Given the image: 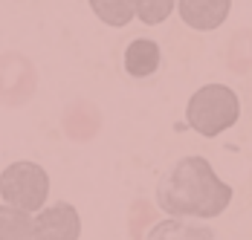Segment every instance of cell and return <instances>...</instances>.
<instances>
[{
  "label": "cell",
  "instance_id": "6da1fadb",
  "mask_svg": "<svg viewBox=\"0 0 252 240\" xmlns=\"http://www.w3.org/2000/svg\"><path fill=\"white\" fill-rule=\"evenodd\" d=\"M232 203V185L223 182L206 156H183L157 182V206L168 217L212 220Z\"/></svg>",
  "mask_w": 252,
  "mask_h": 240
},
{
  "label": "cell",
  "instance_id": "7a4b0ae2",
  "mask_svg": "<svg viewBox=\"0 0 252 240\" xmlns=\"http://www.w3.org/2000/svg\"><path fill=\"white\" fill-rule=\"evenodd\" d=\"M238 116H241L238 93L226 84H206L197 93H191L186 104V124L206 139H215L229 130Z\"/></svg>",
  "mask_w": 252,
  "mask_h": 240
},
{
  "label": "cell",
  "instance_id": "3957f363",
  "mask_svg": "<svg viewBox=\"0 0 252 240\" xmlns=\"http://www.w3.org/2000/svg\"><path fill=\"white\" fill-rule=\"evenodd\" d=\"M0 197L21 211H41L50 197V174L38 162H12L0 174Z\"/></svg>",
  "mask_w": 252,
  "mask_h": 240
},
{
  "label": "cell",
  "instance_id": "277c9868",
  "mask_svg": "<svg viewBox=\"0 0 252 240\" xmlns=\"http://www.w3.org/2000/svg\"><path fill=\"white\" fill-rule=\"evenodd\" d=\"M41 240H78L81 238V217L70 203H52L35 217Z\"/></svg>",
  "mask_w": 252,
  "mask_h": 240
},
{
  "label": "cell",
  "instance_id": "5b68a950",
  "mask_svg": "<svg viewBox=\"0 0 252 240\" xmlns=\"http://www.w3.org/2000/svg\"><path fill=\"white\" fill-rule=\"evenodd\" d=\"M232 0H177V12L183 24L194 32H212L229 18Z\"/></svg>",
  "mask_w": 252,
  "mask_h": 240
},
{
  "label": "cell",
  "instance_id": "8992f818",
  "mask_svg": "<svg viewBox=\"0 0 252 240\" xmlns=\"http://www.w3.org/2000/svg\"><path fill=\"white\" fill-rule=\"evenodd\" d=\"M122 64H125V72L130 78H151L162 64V49L151 38H136L127 44Z\"/></svg>",
  "mask_w": 252,
  "mask_h": 240
},
{
  "label": "cell",
  "instance_id": "52a82bcc",
  "mask_svg": "<svg viewBox=\"0 0 252 240\" xmlns=\"http://www.w3.org/2000/svg\"><path fill=\"white\" fill-rule=\"evenodd\" d=\"M145 240H218V232L209 223H200V220L171 217V220L157 223L145 235Z\"/></svg>",
  "mask_w": 252,
  "mask_h": 240
},
{
  "label": "cell",
  "instance_id": "ba28073f",
  "mask_svg": "<svg viewBox=\"0 0 252 240\" xmlns=\"http://www.w3.org/2000/svg\"><path fill=\"white\" fill-rule=\"evenodd\" d=\"M0 240H41L35 217L12 206H0Z\"/></svg>",
  "mask_w": 252,
  "mask_h": 240
},
{
  "label": "cell",
  "instance_id": "9c48e42d",
  "mask_svg": "<svg viewBox=\"0 0 252 240\" xmlns=\"http://www.w3.org/2000/svg\"><path fill=\"white\" fill-rule=\"evenodd\" d=\"M93 15L99 18L101 24L107 26H127L136 18V9H133V0H87Z\"/></svg>",
  "mask_w": 252,
  "mask_h": 240
},
{
  "label": "cell",
  "instance_id": "30bf717a",
  "mask_svg": "<svg viewBox=\"0 0 252 240\" xmlns=\"http://www.w3.org/2000/svg\"><path fill=\"white\" fill-rule=\"evenodd\" d=\"M133 9L145 26H157L168 21V15L174 12V0H133Z\"/></svg>",
  "mask_w": 252,
  "mask_h": 240
}]
</instances>
